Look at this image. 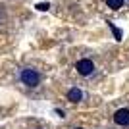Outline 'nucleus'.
<instances>
[{
	"label": "nucleus",
	"mask_w": 129,
	"mask_h": 129,
	"mask_svg": "<svg viewBox=\"0 0 129 129\" xmlns=\"http://www.w3.org/2000/svg\"><path fill=\"white\" fill-rule=\"evenodd\" d=\"M19 81H21L25 87H37L41 83V73L33 68H23L19 71Z\"/></svg>",
	"instance_id": "f257e3e1"
},
{
	"label": "nucleus",
	"mask_w": 129,
	"mask_h": 129,
	"mask_svg": "<svg viewBox=\"0 0 129 129\" xmlns=\"http://www.w3.org/2000/svg\"><path fill=\"white\" fill-rule=\"evenodd\" d=\"M75 70H77V73H79L81 77H91L92 73H94V64H92V60H89V58H81L79 62L75 64Z\"/></svg>",
	"instance_id": "f03ea898"
},
{
	"label": "nucleus",
	"mask_w": 129,
	"mask_h": 129,
	"mask_svg": "<svg viewBox=\"0 0 129 129\" xmlns=\"http://www.w3.org/2000/svg\"><path fill=\"white\" fill-rule=\"evenodd\" d=\"M114 123L119 127H129V108H119L114 112Z\"/></svg>",
	"instance_id": "7ed1b4c3"
},
{
	"label": "nucleus",
	"mask_w": 129,
	"mask_h": 129,
	"mask_svg": "<svg viewBox=\"0 0 129 129\" xmlns=\"http://www.w3.org/2000/svg\"><path fill=\"white\" fill-rule=\"evenodd\" d=\"M83 98H85V92L81 91L79 87H71L70 91H68V100H70V102L77 104V102H81Z\"/></svg>",
	"instance_id": "20e7f679"
},
{
	"label": "nucleus",
	"mask_w": 129,
	"mask_h": 129,
	"mask_svg": "<svg viewBox=\"0 0 129 129\" xmlns=\"http://www.w3.org/2000/svg\"><path fill=\"white\" fill-rule=\"evenodd\" d=\"M125 0H106V6L110 8V10H119L121 6H123Z\"/></svg>",
	"instance_id": "39448f33"
},
{
	"label": "nucleus",
	"mask_w": 129,
	"mask_h": 129,
	"mask_svg": "<svg viewBox=\"0 0 129 129\" xmlns=\"http://www.w3.org/2000/svg\"><path fill=\"white\" fill-rule=\"evenodd\" d=\"M35 8H37V10H41V12H46V10L50 8V4H48V2H43V4H37Z\"/></svg>",
	"instance_id": "423d86ee"
},
{
	"label": "nucleus",
	"mask_w": 129,
	"mask_h": 129,
	"mask_svg": "<svg viewBox=\"0 0 129 129\" xmlns=\"http://www.w3.org/2000/svg\"><path fill=\"white\" fill-rule=\"evenodd\" d=\"M112 31H114V35H116V41H121V31H119V29H116L114 25H112Z\"/></svg>",
	"instance_id": "0eeeda50"
},
{
	"label": "nucleus",
	"mask_w": 129,
	"mask_h": 129,
	"mask_svg": "<svg viewBox=\"0 0 129 129\" xmlns=\"http://www.w3.org/2000/svg\"><path fill=\"white\" fill-rule=\"evenodd\" d=\"M75 129H83V127H75Z\"/></svg>",
	"instance_id": "6e6552de"
},
{
	"label": "nucleus",
	"mask_w": 129,
	"mask_h": 129,
	"mask_svg": "<svg viewBox=\"0 0 129 129\" xmlns=\"http://www.w3.org/2000/svg\"><path fill=\"white\" fill-rule=\"evenodd\" d=\"M127 2H129V0H127Z\"/></svg>",
	"instance_id": "1a4fd4ad"
}]
</instances>
